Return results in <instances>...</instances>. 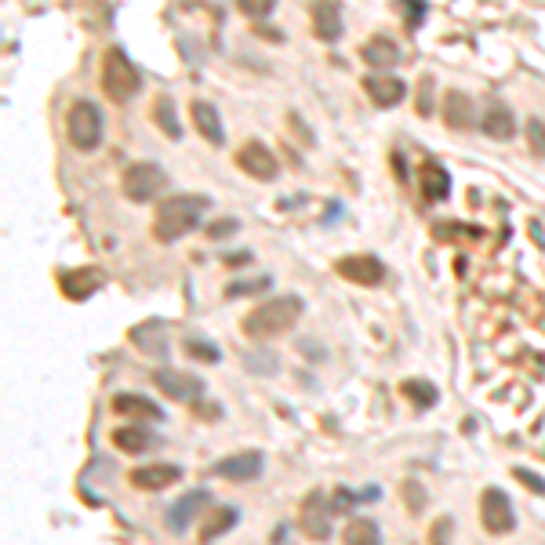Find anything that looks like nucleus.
<instances>
[{
	"label": "nucleus",
	"instance_id": "f257e3e1",
	"mask_svg": "<svg viewBox=\"0 0 545 545\" xmlns=\"http://www.w3.org/2000/svg\"><path fill=\"white\" fill-rule=\"evenodd\" d=\"M306 302L298 295H277V298H265L258 302L247 316H244V335L247 339H272V335H284L302 320Z\"/></svg>",
	"mask_w": 545,
	"mask_h": 545
},
{
	"label": "nucleus",
	"instance_id": "f03ea898",
	"mask_svg": "<svg viewBox=\"0 0 545 545\" xmlns=\"http://www.w3.org/2000/svg\"><path fill=\"white\" fill-rule=\"evenodd\" d=\"M207 211V197H168L153 218V237L160 244H175L179 237L193 233L200 226V214Z\"/></svg>",
	"mask_w": 545,
	"mask_h": 545
},
{
	"label": "nucleus",
	"instance_id": "7ed1b4c3",
	"mask_svg": "<svg viewBox=\"0 0 545 545\" xmlns=\"http://www.w3.org/2000/svg\"><path fill=\"white\" fill-rule=\"evenodd\" d=\"M138 88H142V73H138V66L128 59V54H124L121 47H109V51H105V59H102V91H105V98L128 102Z\"/></svg>",
	"mask_w": 545,
	"mask_h": 545
},
{
	"label": "nucleus",
	"instance_id": "20e7f679",
	"mask_svg": "<svg viewBox=\"0 0 545 545\" xmlns=\"http://www.w3.org/2000/svg\"><path fill=\"white\" fill-rule=\"evenodd\" d=\"M102 128H105V121H102V113H98L95 102L80 98V102L70 105V113H66V135H70V142L80 153H91L102 142Z\"/></svg>",
	"mask_w": 545,
	"mask_h": 545
},
{
	"label": "nucleus",
	"instance_id": "39448f33",
	"mask_svg": "<svg viewBox=\"0 0 545 545\" xmlns=\"http://www.w3.org/2000/svg\"><path fill=\"white\" fill-rule=\"evenodd\" d=\"M480 524H483L487 534H495V538H502V534H509L516 527L513 502H509V495H506L502 487H487L483 490V499H480Z\"/></svg>",
	"mask_w": 545,
	"mask_h": 545
},
{
	"label": "nucleus",
	"instance_id": "423d86ee",
	"mask_svg": "<svg viewBox=\"0 0 545 545\" xmlns=\"http://www.w3.org/2000/svg\"><path fill=\"white\" fill-rule=\"evenodd\" d=\"M164 182H168V175H164L160 164L142 160V164H131V168L124 172V182L121 186H124V197L131 204H149L164 189Z\"/></svg>",
	"mask_w": 545,
	"mask_h": 545
},
{
	"label": "nucleus",
	"instance_id": "0eeeda50",
	"mask_svg": "<svg viewBox=\"0 0 545 545\" xmlns=\"http://www.w3.org/2000/svg\"><path fill=\"white\" fill-rule=\"evenodd\" d=\"M153 382H156V390L164 397H172L179 404H200L204 400V390H207L204 378H197L189 371H175V367H156Z\"/></svg>",
	"mask_w": 545,
	"mask_h": 545
},
{
	"label": "nucleus",
	"instance_id": "6e6552de",
	"mask_svg": "<svg viewBox=\"0 0 545 545\" xmlns=\"http://www.w3.org/2000/svg\"><path fill=\"white\" fill-rule=\"evenodd\" d=\"M237 168H240L244 175L258 179V182H272V179H277V172H281V164H277V156H272L269 146H262V142H244V146L237 149Z\"/></svg>",
	"mask_w": 545,
	"mask_h": 545
},
{
	"label": "nucleus",
	"instance_id": "1a4fd4ad",
	"mask_svg": "<svg viewBox=\"0 0 545 545\" xmlns=\"http://www.w3.org/2000/svg\"><path fill=\"white\" fill-rule=\"evenodd\" d=\"M331 513L335 509L327 506L323 490H309L306 502H302V513H298V524L313 541H327L331 538Z\"/></svg>",
	"mask_w": 545,
	"mask_h": 545
},
{
	"label": "nucleus",
	"instance_id": "9d476101",
	"mask_svg": "<svg viewBox=\"0 0 545 545\" xmlns=\"http://www.w3.org/2000/svg\"><path fill=\"white\" fill-rule=\"evenodd\" d=\"M335 272H342L346 281L364 284V288H378L386 281V265H382L374 255H346L335 262Z\"/></svg>",
	"mask_w": 545,
	"mask_h": 545
},
{
	"label": "nucleus",
	"instance_id": "9b49d317",
	"mask_svg": "<svg viewBox=\"0 0 545 545\" xmlns=\"http://www.w3.org/2000/svg\"><path fill=\"white\" fill-rule=\"evenodd\" d=\"M265 469V458L262 451H240L233 458H222V462H214L211 476H222V480H233V483H244V480H258Z\"/></svg>",
	"mask_w": 545,
	"mask_h": 545
},
{
	"label": "nucleus",
	"instance_id": "f8f14e48",
	"mask_svg": "<svg viewBox=\"0 0 545 545\" xmlns=\"http://www.w3.org/2000/svg\"><path fill=\"white\" fill-rule=\"evenodd\" d=\"M480 131L487 138H495V142H509L516 135V117H513V109L499 98H487L483 105V117H480Z\"/></svg>",
	"mask_w": 545,
	"mask_h": 545
},
{
	"label": "nucleus",
	"instance_id": "ddd939ff",
	"mask_svg": "<svg viewBox=\"0 0 545 545\" xmlns=\"http://www.w3.org/2000/svg\"><path fill=\"white\" fill-rule=\"evenodd\" d=\"M364 88H367V95L374 98L378 109H393L407 95V84L400 77H393V73H367L364 77Z\"/></svg>",
	"mask_w": 545,
	"mask_h": 545
},
{
	"label": "nucleus",
	"instance_id": "4468645a",
	"mask_svg": "<svg viewBox=\"0 0 545 545\" xmlns=\"http://www.w3.org/2000/svg\"><path fill=\"white\" fill-rule=\"evenodd\" d=\"M105 284V277H102V269H66L63 277H59V288H63V295L66 298H73V302H84V298H91L98 288Z\"/></svg>",
	"mask_w": 545,
	"mask_h": 545
},
{
	"label": "nucleus",
	"instance_id": "2eb2a0df",
	"mask_svg": "<svg viewBox=\"0 0 545 545\" xmlns=\"http://www.w3.org/2000/svg\"><path fill=\"white\" fill-rule=\"evenodd\" d=\"M309 19H313V33H316V40L335 44V40L342 37V8L335 4V0H316Z\"/></svg>",
	"mask_w": 545,
	"mask_h": 545
},
{
	"label": "nucleus",
	"instance_id": "dca6fc26",
	"mask_svg": "<svg viewBox=\"0 0 545 545\" xmlns=\"http://www.w3.org/2000/svg\"><path fill=\"white\" fill-rule=\"evenodd\" d=\"M211 502V495L200 487V490H189V495H182L172 509H168V527L172 531H189V524L200 516V509Z\"/></svg>",
	"mask_w": 545,
	"mask_h": 545
},
{
	"label": "nucleus",
	"instance_id": "f3484780",
	"mask_svg": "<svg viewBox=\"0 0 545 545\" xmlns=\"http://www.w3.org/2000/svg\"><path fill=\"white\" fill-rule=\"evenodd\" d=\"M160 440H156V432L153 429H146V425H121V429H113V448H121L124 455H146V451H153Z\"/></svg>",
	"mask_w": 545,
	"mask_h": 545
},
{
	"label": "nucleus",
	"instance_id": "a211bd4d",
	"mask_svg": "<svg viewBox=\"0 0 545 545\" xmlns=\"http://www.w3.org/2000/svg\"><path fill=\"white\" fill-rule=\"evenodd\" d=\"M422 197L432 200V204L451 197V172L444 168V164H436V160L422 164Z\"/></svg>",
	"mask_w": 545,
	"mask_h": 545
},
{
	"label": "nucleus",
	"instance_id": "6ab92c4d",
	"mask_svg": "<svg viewBox=\"0 0 545 545\" xmlns=\"http://www.w3.org/2000/svg\"><path fill=\"white\" fill-rule=\"evenodd\" d=\"M444 121L455 131H473V124H476V105H473V98L465 91H451L444 98Z\"/></svg>",
	"mask_w": 545,
	"mask_h": 545
},
{
	"label": "nucleus",
	"instance_id": "aec40b11",
	"mask_svg": "<svg viewBox=\"0 0 545 545\" xmlns=\"http://www.w3.org/2000/svg\"><path fill=\"white\" fill-rule=\"evenodd\" d=\"M182 480V469L179 465H142L131 473V483L138 490H164V487H172Z\"/></svg>",
	"mask_w": 545,
	"mask_h": 545
},
{
	"label": "nucleus",
	"instance_id": "412c9836",
	"mask_svg": "<svg viewBox=\"0 0 545 545\" xmlns=\"http://www.w3.org/2000/svg\"><path fill=\"white\" fill-rule=\"evenodd\" d=\"M189 113H193V124H197V131H200L207 142H214V146H222V142H226V131H222V117H218V109H214L211 102L197 98Z\"/></svg>",
	"mask_w": 545,
	"mask_h": 545
},
{
	"label": "nucleus",
	"instance_id": "4be33fe9",
	"mask_svg": "<svg viewBox=\"0 0 545 545\" xmlns=\"http://www.w3.org/2000/svg\"><path fill=\"white\" fill-rule=\"evenodd\" d=\"M113 411L124 415V418H135V422H160L164 411L149 400V397H138V393H121L113 397Z\"/></svg>",
	"mask_w": 545,
	"mask_h": 545
},
{
	"label": "nucleus",
	"instance_id": "5701e85b",
	"mask_svg": "<svg viewBox=\"0 0 545 545\" xmlns=\"http://www.w3.org/2000/svg\"><path fill=\"white\" fill-rule=\"evenodd\" d=\"M364 63L371 66V70H393L397 63H400V47H397V40H390V37H371L367 44H364Z\"/></svg>",
	"mask_w": 545,
	"mask_h": 545
},
{
	"label": "nucleus",
	"instance_id": "b1692460",
	"mask_svg": "<svg viewBox=\"0 0 545 545\" xmlns=\"http://www.w3.org/2000/svg\"><path fill=\"white\" fill-rule=\"evenodd\" d=\"M131 342L142 349V353H149V356H168V327L164 323H138L135 331H131Z\"/></svg>",
	"mask_w": 545,
	"mask_h": 545
},
{
	"label": "nucleus",
	"instance_id": "393cba45",
	"mask_svg": "<svg viewBox=\"0 0 545 545\" xmlns=\"http://www.w3.org/2000/svg\"><path fill=\"white\" fill-rule=\"evenodd\" d=\"M153 121H156V128L168 135V138H182V124H179V113H175V98L172 95H160L156 98V105H153Z\"/></svg>",
	"mask_w": 545,
	"mask_h": 545
},
{
	"label": "nucleus",
	"instance_id": "a878e982",
	"mask_svg": "<svg viewBox=\"0 0 545 545\" xmlns=\"http://www.w3.org/2000/svg\"><path fill=\"white\" fill-rule=\"evenodd\" d=\"M342 541H346V545H382V527H378L374 520H367V516H356V520L346 527Z\"/></svg>",
	"mask_w": 545,
	"mask_h": 545
},
{
	"label": "nucleus",
	"instance_id": "bb28decb",
	"mask_svg": "<svg viewBox=\"0 0 545 545\" xmlns=\"http://www.w3.org/2000/svg\"><path fill=\"white\" fill-rule=\"evenodd\" d=\"M237 516H240V513H237L233 506H222V509H218V513H214V516L204 524V531H200V541H204V545H211L218 534H226V531L237 524Z\"/></svg>",
	"mask_w": 545,
	"mask_h": 545
},
{
	"label": "nucleus",
	"instance_id": "cd10ccee",
	"mask_svg": "<svg viewBox=\"0 0 545 545\" xmlns=\"http://www.w3.org/2000/svg\"><path fill=\"white\" fill-rule=\"evenodd\" d=\"M186 353H189V360H200V364H218L222 360V349H218L214 342H207L204 335H189L186 339Z\"/></svg>",
	"mask_w": 545,
	"mask_h": 545
},
{
	"label": "nucleus",
	"instance_id": "c85d7f7f",
	"mask_svg": "<svg viewBox=\"0 0 545 545\" xmlns=\"http://www.w3.org/2000/svg\"><path fill=\"white\" fill-rule=\"evenodd\" d=\"M404 393H407L415 404H422V407H432V404H436V390L429 386V382L411 378V382H404Z\"/></svg>",
	"mask_w": 545,
	"mask_h": 545
},
{
	"label": "nucleus",
	"instance_id": "c756f323",
	"mask_svg": "<svg viewBox=\"0 0 545 545\" xmlns=\"http://www.w3.org/2000/svg\"><path fill=\"white\" fill-rule=\"evenodd\" d=\"M244 367L255 371V374H277L281 371V364H277V356H272V353H251L244 360Z\"/></svg>",
	"mask_w": 545,
	"mask_h": 545
},
{
	"label": "nucleus",
	"instance_id": "7c9ffc66",
	"mask_svg": "<svg viewBox=\"0 0 545 545\" xmlns=\"http://www.w3.org/2000/svg\"><path fill=\"white\" fill-rule=\"evenodd\" d=\"M527 142H531L534 156H545V121H538V117L527 121Z\"/></svg>",
	"mask_w": 545,
	"mask_h": 545
},
{
	"label": "nucleus",
	"instance_id": "2f4dec72",
	"mask_svg": "<svg viewBox=\"0 0 545 545\" xmlns=\"http://www.w3.org/2000/svg\"><path fill=\"white\" fill-rule=\"evenodd\" d=\"M237 8H240L247 19H265L272 8H277V0H237Z\"/></svg>",
	"mask_w": 545,
	"mask_h": 545
},
{
	"label": "nucleus",
	"instance_id": "473e14b6",
	"mask_svg": "<svg viewBox=\"0 0 545 545\" xmlns=\"http://www.w3.org/2000/svg\"><path fill=\"white\" fill-rule=\"evenodd\" d=\"M265 288H269V277H258V281H237V284L226 288V295H230V298H237V295H258V291H265Z\"/></svg>",
	"mask_w": 545,
	"mask_h": 545
},
{
	"label": "nucleus",
	"instance_id": "72a5a7b5",
	"mask_svg": "<svg viewBox=\"0 0 545 545\" xmlns=\"http://www.w3.org/2000/svg\"><path fill=\"white\" fill-rule=\"evenodd\" d=\"M400 4H407V15H404L407 29H415V26L425 19V0H400Z\"/></svg>",
	"mask_w": 545,
	"mask_h": 545
},
{
	"label": "nucleus",
	"instance_id": "f704fd0d",
	"mask_svg": "<svg viewBox=\"0 0 545 545\" xmlns=\"http://www.w3.org/2000/svg\"><path fill=\"white\" fill-rule=\"evenodd\" d=\"M356 499H360V495H349L346 487H339L335 495H331V509H335V513H349V509L356 506Z\"/></svg>",
	"mask_w": 545,
	"mask_h": 545
},
{
	"label": "nucleus",
	"instance_id": "c9c22d12",
	"mask_svg": "<svg viewBox=\"0 0 545 545\" xmlns=\"http://www.w3.org/2000/svg\"><path fill=\"white\" fill-rule=\"evenodd\" d=\"M513 476H516L524 487H531V490H538V495H545V480H541V476H534L531 469H513Z\"/></svg>",
	"mask_w": 545,
	"mask_h": 545
},
{
	"label": "nucleus",
	"instance_id": "e433bc0d",
	"mask_svg": "<svg viewBox=\"0 0 545 545\" xmlns=\"http://www.w3.org/2000/svg\"><path fill=\"white\" fill-rule=\"evenodd\" d=\"M230 233H237V222H233V218H226V222H214V226H207V237H211V240H222V237H230Z\"/></svg>",
	"mask_w": 545,
	"mask_h": 545
},
{
	"label": "nucleus",
	"instance_id": "4c0bfd02",
	"mask_svg": "<svg viewBox=\"0 0 545 545\" xmlns=\"http://www.w3.org/2000/svg\"><path fill=\"white\" fill-rule=\"evenodd\" d=\"M448 531H451V520H448V516H444V520H436V524H432V545H444Z\"/></svg>",
	"mask_w": 545,
	"mask_h": 545
}]
</instances>
